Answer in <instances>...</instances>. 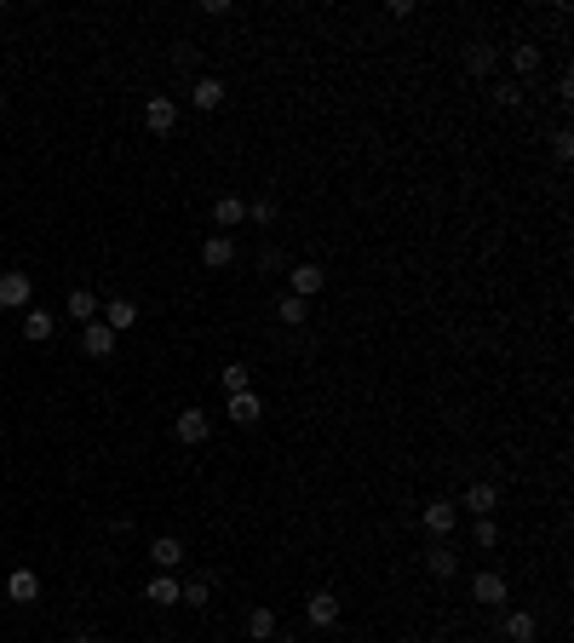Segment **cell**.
<instances>
[{
    "label": "cell",
    "mask_w": 574,
    "mask_h": 643,
    "mask_svg": "<svg viewBox=\"0 0 574 643\" xmlns=\"http://www.w3.org/2000/svg\"><path fill=\"white\" fill-rule=\"evenodd\" d=\"M460 506H466V512H477V517H494L499 489H494V482H471V489H466V500H460Z\"/></svg>",
    "instance_id": "obj_14"
},
{
    "label": "cell",
    "mask_w": 574,
    "mask_h": 643,
    "mask_svg": "<svg viewBox=\"0 0 574 643\" xmlns=\"http://www.w3.org/2000/svg\"><path fill=\"white\" fill-rule=\"evenodd\" d=\"M230 420H236V426H259V420H264V396L259 391L230 396Z\"/></svg>",
    "instance_id": "obj_13"
},
{
    "label": "cell",
    "mask_w": 574,
    "mask_h": 643,
    "mask_svg": "<svg viewBox=\"0 0 574 643\" xmlns=\"http://www.w3.org/2000/svg\"><path fill=\"white\" fill-rule=\"evenodd\" d=\"M150 557H155V569H178V563H185V540H178V535L150 540Z\"/></svg>",
    "instance_id": "obj_18"
},
{
    "label": "cell",
    "mask_w": 574,
    "mask_h": 643,
    "mask_svg": "<svg viewBox=\"0 0 574 643\" xmlns=\"http://www.w3.org/2000/svg\"><path fill=\"white\" fill-rule=\"evenodd\" d=\"M224 98H230V87H224L218 75H201V81L190 87V104H195V109H218Z\"/></svg>",
    "instance_id": "obj_12"
},
{
    "label": "cell",
    "mask_w": 574,
    "mask_h": 643,
    "mask_svg": "<svg viewBox=\"0 0 574 643\" xmlns=\"http://www.w3.org/2000/svg\"><path fill=\"white\" fill-rule=\"evenodd\" d=\"M276 317H282L287 327H299V322H304V299H293V294H282V305H276Z\"/></svg>",
    "instance_id": "obj_27"
},
{
    "label": "cell",
    "mask_w": 574,
    "mask_h": 643,
    "mask_svg": "<svg viewBox=\"0 0 574 643\" xmlns=\"http://www.w3.org/2000/svg\"><path fill=\"white\" fill-rule=\"evenodd\" d=\"M477 545H499V523L494 517H477Z\"/></svg>",
    "instance_id": "obj_31"
},
{
    "label": "cell",
    "mask_w": 574,
    "mask_h": 643,
    "mask_svg": "<svg viewBox=\"0 0 574 643\" xmlns=\"http://www.w3.org/2000/svg\"><path fill=\"white\" fill-rule=\"evenodd\" d=\"M552 155H557V161H569V155H574V132H569V127L552 132Z\"/></svg>",
    "instance_id": "obj_29"
},
{
    "label": "cell",
    "mask_w": 574,
    "mask_h": 643,
    "mask_svg": "<svg viewBox=\"0 0 574 643\" xmlns=\"http://www.w3.org/2000/svg\"><path fill=\"white\" fill-rule=\"evenodd\" d=\"M271 643H299V638H293V632H276V638H271Z\"/></svg>",
    "instance_id": "obj_33"
},
{
    "label": "cell",
    "mask_w": 574,
    "mask_h": 643,
    "mask_svg": "<svg viewBox=\"0 0 574 643\" xmlns=\"http://www.w3.org/2000/svg\"><path fill=\"white\" fill-rule=\"evenodd\" d=\"M241 218H248V201H241V196H218V201H213V224H218V236H230Z\"/></svg>",
    "instance_id": "obj_10"
},
{
    "label": "cell",
    "mask_w": 574,
    "mask_h": 643,
    "mask_svg": "<svg viewBox=\"0 0 574 643\" xmlns=\"http://www.w3.org/2000/svg\"><path fill=\"white\" fill-rule=\"evenodd\" d=\"M511 64H517V75H534L540 69V46H511Z\"/></svg>",
    "instance_id": "obj_26"
},
{
    "label": "cell",
    "mask_w": 574,
    "mask_h": 643,
    "mask_svg": "<svg viewBox=\"0 0 574 643\" xmlns=\"http://www.w3.org/2000/svg\"><path fill=\"white\" fill-rule=\"evenodd\" d=\"M425 569H431L436 580H454L460 575V557L448 552V545H431V552H425Z\"/></svg>",
    "instance_id": "obj_21"
},
{
    "label": "cell",
    "mask_w": 574,
    "mask_h": 643,
    "mask_svg": "<svg viewBox=\"0 0 574 643\" xmlns=\"http://www.w3.org/2000/svg\"><path fill=\"white\" fill-rule=\"evenodd\" d=\"M132 322H138V305H132V299H109L104 305V327L109 333H127Z\"/></svg>",
    "instance_id": "obj_17"
},
{
    "label": "cell",
    "mask_w": 574,
    "mask_h": 643,
    "mask_svg": "<svg viewBox=\"0 0 574 643\" xmlns=\"http://www.w3.org/2000/svg\"><path fill=\"white\" fill-rule=\"evenodd\" d=\"M29 294H35V276H23V271L0 276V310H23V305H29Z\"/></svg>",
    "instance_id": "obj_3"
},
{
    "label": "cell",
    "mask_w": 574,
    "mask_h": 643,
    "mask_svg": "<svg viewBox=\"0 0 574 643\" xmlns=\"http://www.w3.org/2000/svg\"><path fill=\"white\" fill-rule=\"evenodd\" d=\"M304 609H311V626H322V632H334V626H339V598H334V592H311Z\"/></svg>",
    "instance_id": "obj_5"
},
{
    "label": "cell",
    "mask_w": 574,
    "mask_h": 643,
    "mask_svg": "<svg viewBox=\"0 0 574 643\" xmlns=\"http://www.w3.org/2000/svg\"><path fill=\"white\" fill-rule=\"evenodd\" d=\"M471 643H494V638H471Z\"/></svg>",
    "instance_id": "obj_34"
},
{
    "label": "cell",
    "mask_w": 574,
    "mask_h": 643,
    "mask_svg": "<svg viewBox=\"0 0 574 643\" xmlns=\"http://www.w3.org/2000/svg\"><path fill=\"white\" fill-rule=\"evenodd\" d=\"M144 127H150L155 138H167V132L178 127V104L173 98H150V104H144Z\"/></svg>",
    "instance_id": "obj_4"
},
{
    "label": "cell",
    "mask_w": 574,
    "mask_h": 643,
    "mask_svg": "<svg viewBox=\"0 0 574 643\" xmlns=\"http://www.w3.org/2000/svg\"><path fill=\"white\" fill-rule=\"evenodd\" d=\"M454 517H460V506H454V500H431V506L420 512V523L431 529V535H454Z\"/></svg>",
    "instance_id": "obj_8"
},
{
    "label": "cell",
    "mask_w": 574,
    "mask_h": 643,
    "mask_svg": "<svg viewBox=\"0 0 574 643\" xmlns=\"http://www.w3.org/2000/svg\"><path fill=\"white\" fill-rule=\"evenodd\" d=\"M178 592H185V586H178V580H173V575H155V580H150V586H144V598H150V603H155V609H173V603H178Z\"/></svg>",
    "instance_id": "obj_19"
},
{
    "label": "cell",
    "mask_w": 574,
    "mask_h": 643,
    "mask_svg": "<svg viewBox=\"0 0 574 643\" xmlns=\"http://www.w3.org/2000/svg\"><path fill=\"white\" fill-rule=\"evenodd\" d=\"M81 350H87L92 362H104L109 350H115V333H109L104 322H87V327H81Z\"/></svg>",
    "instance_id": "obj_11"
},
{
    "label": "cell",
    "mask_w": 574,
    "mask_h": 643,
    "mask_svg": "<svg viewBox=\"0 0 574 643\" xmlns=\"http://www.w3.org/2000/svg\"><path fill=\"white\" fill-rule=\"evenodd\" d=\"M173 436L185 448L207 443V436H213V414H207V408H178V414H173Z\"/></svg>",
    "instance_id": "obj_1"
},
{
    "label": "cell",
    "mask_w": 574,
    "mask_h": 643,
    "mask_svg": "<svg viewBox=\"0 0 574 643\" xmlns=\"http://www.w3.org/2000/svg\"><path fill=\"white\" fill-rule=\"evenodd\" d=\"M466 69H471V75H488V69H494V46H488V41H471Z\"/></svg>",
    "instance_id": "obj_24"
},
{
    "label": "cell",
    "mask_w": 574,
    "mask_h": 643,
    "mask_svg": "<svg viewBox=\"0 0 574 643\" xmlns=\"http://www.w3.org/2000/svg\"><path fill=\"white\" fill-rule=\"evenodd\" d=\"M248 218H253V224H276V201H271V196L248 201Z\"/></svg>",
    "instance_id": "obj_28"
},
{
    "label": "cell",
    "mask_w": 574,
    "mask_h": 643,
    "mask_svg": "<svg viewBox=\"0 0 574 643\" xmlns=\"http://www.w3.org/2000/svg\"><path fill=\"white\" fill-rule=\"evenodd\" d=\"M402 643H420V638H402Z\"/></svg>",
    "instance_id": "obj_36"
},
{
    "label": "cell",
    "mask_w": 574,
    "mask_h": 643,
    "mask_svg": "<svg viewBox=\"0 0 574 643\" xmlns=\"http://www.w3.org/2000/svg\"><path fill=\"white\" fill-rule=\"evenodd\" d=\"M471 598H477L483 609H499V603H506V580H499L494 569H483V575L471 580Z\"/></svg>",
    "instance_id": "obj_9"
},
{
    "label": "cell",
    "mask_w": 574,
    "mask_h": 643,
    "mask_svg": "<svg viewBox=\"0 0 574 643\" xmlns=\"http://www.w3.org/2000/svg\"><path fill=\"white\" fill-rule=\"evenodd\" d=\"M534 638H540V621L529 609H511L506 615V643H534Z\"/></svg>",
    "instance_id": "obj_15"
},
{
    "label": "cell",
    "mask_w": 574,
    "mask_h": 643,
    "mask_svg": "<svg viewBox=\"0 0 574 643\" xmlns=\"http://www.w3.org/2000/svg\"><path fill=\"white\" fill-rule=\"evenodd\" d=\"M75 643H98V638H75Z\"/></svg>",
    "instance_id": "obj_35"
},
{
    "label": "cell",
    "mask_w": 574,
    "mask_h": 643,
    "mask_svg": "<svg viewBox=\"0 0 574 643\" xmlns=\"http://www.w3.org/2000/svg\"><path fill=\"white\" fill-rule=\"evenodd\" d=\"M178 603H190V609H207V603H213V580H190V586L178 592Z\"/></svg>",
    "instance_id": "obj_25"
},
{
    "label": "cell",
    "mask_w": 574,
    "mask_h": 643,
    "mask_svg": "<svg viewBox=\"0 0 574 643\" xmlns=\"http://www.w3.org/2000/svg\"><path fill=\"white\" fill-rule=\"evenodd\" d=\"M259 271H287V259L276 247H264V259H259Z\"/></svg>",
    "instance_id": "obj_32"
},
{
    "label": "cell",
    "mask_w": 574,
    "mask_h": 643,
    "mask_svg": "<svg viewBox=\"0 0 574 643\" xmlns=\"http://www.w3.org/2000/svg\"><path fill=\"white\" fill-rule=\"evenodd\" d=\"M98 310H104V305H98V294H92V287H75V294H69V317H75L81 327L98 322Z\"/></svg>",
    "instance_id": "obj_20"
},
{
    "label": "cell",
    "mask_w": 574,
    "mask_h": 643,
    "mask_svg": "<svg viewBox=\"0 0 574 643\" xmlns=\"http://www.w3.org/2000/svg\"><path fill=\"white\" fill-rule=\"evenodd\" d=\"M287 282H293V299L311 305V299L327 287V271H322V264H287Z\"/></svg>",
    "instance_id": "obj_2"
},
{
    "label": "cell",
    "mask_w": 574,
    "mask_h": 643,
    "mask_svg": "<svg viewBox=\"0 0 574 643\" xmlns=\"http://www.w3.org/2000/svg\"><path fill=\"white\" fill-rule=\"evenodd\" d=\"M201 264L207 271H230V264H236V241L230 236H207L201 241Z\"/></svg>",
    "instance_id": "obj_7"
},
{
    "label": "cell",
    "mask_w": 574,
    "mask_h": 643,
    "mask_svg": "<svg viewBox=\"0 0 574 643\" xmlns=\"http://www.w3.org/2000/svg\"><path fill=\"white\" fill-rule=\"evenodd\" d=\"M218 385H224L230 396H241V391H253V373H248V362H230V368H218Z\"/></svg>",
    "instance_id": "obj_22"
},
{
    "label": "cell",
    "mask_w": 574,
    "mask_h": 643,
    "mask_svg": "<svg viewBox=\"0 0 574 643\" xmlns=\"http://www.w3.org/2000/svg\"><path fill=\"white\" fill-rule=\"evenodd\" d=\"M248 638L271 643V638H276V609H253V615H248Z\"/></svg>",
    "instance_id": "obj_23"
},
{
    "label": "cell",
    "mask_w": 574,
    "mask_h": 643,
    "mask_svg": "<svg viewBox=\"0 0 574 643\" xmlns=\"http://www.w3.org/2000/svg\"><path fill=\"white\" fill-rule=\"evenodd\" d=\"M6 598H12V603H35V598H41V580H35V569H12Z\"/></svg>",
    "instance_id": "obj_16"
},
{
    "label": "cell",
    "mask_w": 574,
    "mask_h": 643,
    "mask_svg": "<svg viewBox=\"0 0 574 643\" xmlns=\"http://www.w3.org/2000/svg\"><path fill=\"white\" fill-rule=\"evenodd\" d=\"M18 333L29 339V345H46V339L58 333V317L52 310H23V322H18Z\"/></svg>",
    "instance_id": "obj_6"
},
{
    "label": "cell",
    "mask_w": 574,
    "mask_h": 643,
    "mask_svg": "<svg viewBox=\"0 0 574 643\" xmlns=\"http://www.w3.org/2000/svg\"><path fill=\"white\" fill-rule=\"evenodd\" d=\"M494 104H499V109L523 104V87H511V81H499V87H494Z\"/></svg>",
    "instance_id": "obj_30"
}]
</instances>
